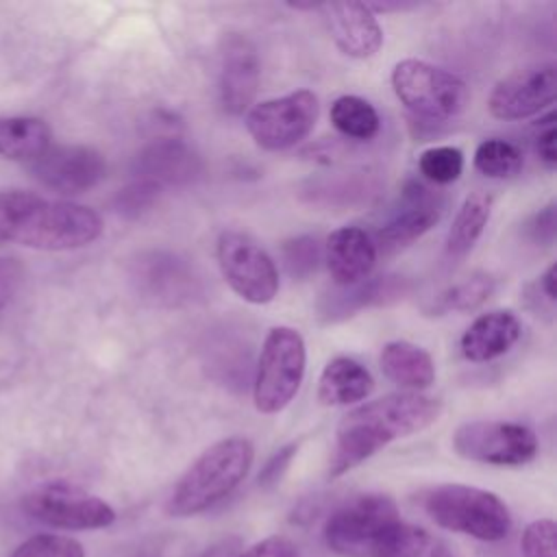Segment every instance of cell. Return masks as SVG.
Instances as JSON below:
<instances>
[{"instance_id":"cell-1","label":"cell","mask_w":557,"mask_h":557,"mask_svg":"<svg viewBox=\"0 0 557 557\" xmlns=\"http://www.w3.org/2000/svg\"><path fill=\"white\" fill-rule=\"evenodd\" d=\"M442 403L420 392H396L368 400L342 416L329 461V476H342L387 444L429 429Z\"/></svg>"},{"instance_id":"cell-2","label":"cell","mask_w":557,"mask_h":557,"mask_svg":"<svg viewBox=\"0 0 557 557\" xmlns=\"http://www.w3.org/2000/svg\"><path fill=\"white\" fill-rule=\"evenodd\" d=\"M252 461L255 446L248 437L231 435L211 444L176 481L165 511L174 518H187L213 507L248 476Z\"/></svg>"},{"instance_id":"cell-3","label":"cell","mask_w":557,"mask_h":557,"mask_svg":"<svg viewBox=\"0 0 557 557\" xmlns=\"http://www.w3.org/2000/svg\"><path fill=\"white\" fill-rule=\"evenodd\" d=\"M426 516L442 529L470 535L481 542L505 540L511 531V513L507 505L487 490L442 483L420 494Z\"/></svg>"},{"instance_id":"cell-4","label":"cell","mask_w":557,"mask_h":557,"mask_svg":"<svg viewBox=\"0 0 557 557\" xmlns=\"http://www.w3.org/2000/svg\"><path fill=\"white\" fill-rule=\"evenodd\" d=\"M396 98L418 122L444 124L470 102L468 85L453 72L420 59H403L392 70Z\"/></svg>"},{"instance_id":"cell-5","label":"cell","mask_w":557,"mask_h":557,"mask_svg":"<svg viewBox=\"0 0 557 557\" xmlns=\"http://www.w3.org/2000/svg\"><path fill=\"white\" fill-rule=\"evenodd\" d=\"M100 235L102 218L94 209L33 196L17 218L11 242L37 250H74L91 244Z\"/></svg>"},{"instance_id":"cell-6","label":"cell","mask_w":557,"mask_h":557,"mask_svg":"<svg viewBox=\"0 0 557 557\" xmlns=\"http://www.w3.org/2000/svg\"><path fill=\"white\" fill-rule=\"evenodd\" d=\"M307 348L298 329L274 326L268 331L252 379V400L261 413L283 411L300 389Z\"/></svg>"},{"instance_id":"cell-7","label":"cell","mask_w":557,"mask_h":557,"mask_svg":"<svg viewBox=\"0 0 557 557\" xmlns=\"http://www.w3.org/2000/svg\"><path fill=\"white\" fill-rule=\"evenodd\" d=\"M396 522H400V513L392 496L359 494L326 518L324 542L339 557H372Z\"/></svg>"},{"instance_id":"cell-8","label":"cell","mask_w":557,"mask_h":557,"mask_svg":"<svg viewBox=\"0 0 557 557\" xmlns=\"http://www.w3.org/2000/svg\"><path fill=\"white\" fill-rule=\"evenodd\" d=\"M220 272L228 287L250 305H268L278 292L274 259L242 231H222L215 244Z\"/></svg>"},{"instance_id":"cell-9","label":"cell","mask_w":557,"mask_h":557,"mask_svg":"<svg viewBox=\"0 0 557 557\" xmlns=\"http://www.w3.org/2000/svg\"><path fill=\"white\" fill-rule=\"evenodd\" d=\"M318 113V96L309 89H296L250 107L246 128L259 148L272 152L287 150L313 131Z\"/></svg>"},{"instance_id":"cell-10","label":"cell","mask_w":557,"mask_h":557,"mask_svg":"<svg viewBox=\"0 0 557 557\" xmlns=\"http://www.w3.org/2000/svg\"><path fill=\"white\" fill-rule=\"evenodd\" d=\"M453 448L459 457L479 463L524 466L537 455V437L520 422L470 420L455 429Z\"/></svg>"},{"instance_id":"cell-11","label":"cell","mask_w":557,"mask_h":557,"mask_svg":"<svg viewBox=\"0 0 557 557\" xmlns=\"http://www.w3.org/2000/svg\"><path fill=\"white\" fill-rule=\"evenodd\" d=\"M24 511L48 527L70 531L104 529L115 522V509L107 500L65 481L30 490L24 496Z\"/></svg>"},{"instance_id":"cell-12","label":"cell","mask_w":557,"mask_h":557,"mask_svg":"<svg viewBox=\"0 0 557 557\" xmlns=\"http://www.w3.org/2000/svg\"><path fill=\"white\" fill-rule=\"evenodd\" d=\"M446 207V196L426 183L407 181L372 239L376 250L394 252L433 228Z\"/></svg>"},{"instance_id":"cell-13","label":"cell","mask_w":557,"mask_h":557,"mask_svg":"<svg viewBox=\"0 0 557 557\" xmlns=\"http://www.w3.org/2000/svg\"><path fill=\"white\" fill-rule=\"evenodd\" d=\"M131 278L144 298L168 307L191 302L202 294V283L194 265L170 250L139 252L133 261Z\"/></svg>"},{"instance_id":"cell-14","label":"cell","mask_w":557,"mask_h":557,"mask_svg":"<svg viewBox=\"0 0 557 557\" xmlns=\"http://www.w3.org/2000/svg\"><path fill=\"white\" fill-rule=\"evenodd\" d=\"M557 67L537 63L500 78L487 98V109L496 120L513 122L542 113L555 102Z\"/></svg>"},{"instance_id":"cell-15","label":"cell","mask_w":557,"mask_h":557,"mask_svg":"<svg viewBox=\"0 0 557 557\" xmlns=\"http://www.w3.org/2000/svg\"><path fill=\"white\" fill-rule=\"evenodd\" d=\"M33 176L59 194H83L107 174L104 157L91 146H48L30 161Z\"/></svg>"},{"instance_id":"cell-16","label":"cell","mask_w":557,"mask_h":557,"mask_svg":"<svg viewBox=\"0 0 557 557\" xmlns=\"http://www.w3.org/2000/svg\"><path fill=\"white\" fill-rule=\"evenodd\" d=\"M220 100L226 113L242 115L250 109L261 76L257 48L244 35L231 33L222 39L220 52Z\"/></svg>"},{"instance_id":"cell-17","label":"cell","mask_w":557,"mask_h":557,"mask_svg":"<svg viewBox=\"0 0 557 557\" xmlns=\"http://www.w3.org/2000/svg\"><path fill=\"white\" fill-rule=\"evenodd\" d=\"M335 46L350 59H370L383 46V30L366 2H320Z\"/></svg>"},{"instance_id":"cell-18","label":"cell","mask_w":557,"mask_h":557,"mask_svg":"<svg viewBox=\"0 0 557 557\" xmlns=\"http://www.w3.org/2000/svg\"><path fill=\"white\" fill-rule=\"evenodd\" d=\"M322 257L335 287H348L370 276L379 250L368 231L359 226H342L326 237Z\"/></svg>"},{"instance_id":"cell-19","label":"cell","mask_w":557,"mask_h":557,"mask_svg":"<svg viewBox=\"0 0 557 557\" xmlns=\"http://www.w3.org/2000/svg\"><path fill=\"white\" fill-rule=\"evenodd\" d=\"M202 172L200 157L183 141L163 137L148 144L135 159L137 178L163 185H187Z\"/></svg>"},{"instance_id":"cell-20","label":"cell","mask_w":557,"mask_h":557,"mask_svg":"<svg viewBox=\"0 0 557 557\" xmlns=\"http://www.w3.org/2000/svg\"><path fill=\"white\" fill-rule=\"evenodd\" d=\"M405 278L403 276H368L348 287H335L322 294L318 302V313L324 322H337L355 315L357 311L374 305H385L403 298Z\"/></svg>"},{"instance_id":"cell-21","label":"cell","mask_w":557,"mask_h":557,"mask_svg":"<svg viewBox=\"0 0 557 557\" xmlns=\"http://www.w3.org/2000/svg\"><path fill=\"white\" fill-rule=\"evenodd\" d=\"M520 333L522 326L513 311L494 309L470 322L459 339V348L468 361L485 363L509 352Z\"/></svg>"},{"instance_id":"cell-22","label":"cell","mask_w":557,"mask_h":557,"mask_svg":"<svg viewBox=\"0 0 557 557\" xmlns=\"http://www.w3.org/2000/svg\"><path fill=\"white\" fill-rule=\"evenodd\" d=\"M374 389V379L357 359L339 355L333 357L318 381V400L324 407H344L359 403Z\"/></svg>"},{"instance_id":"cell-23","label":"cell","mask_w":557,"mask_h":557,"mask_svg":"<svg viewBox=\"0 0 557 557\" xmlns=\"http://www.w3.org/2000/svg\"><path fill=\"white\" fill-rule=\"evenodd\" d=\"M381 372L405 392H420L435 381V366L431 355L407 339L387 342L379 355Z\"/></svg>"},{"instance_id":"cell-24","label":"cell","mask_w":557,"mask_h":557,"mask_svg":"<svg viewBox=\"0 0 557 557\" xmlns=\"http://www.w3.org/2000/svg\"><path fill=\"white\" fill-rule=\"evenodd\" d=\"M490 213L492 196L487 191H472L463 198L444 242V255L448 261H459L474 248L487 226Z\"/></svg>"},{"instance_id":"cell-25","label":"cell","mask_w":557,"mask_h":557,"mask_svg":"<svg viewBox=\"0 0 557 557\" xmlns=\"http://www.w3.org/2000/svg\"><path fill=\"white\" fill-rule=\"evenodd\" d=\"M50 146V128L39 117H0V157L35 161Z\"/></svg>"},{"instance_id":"cell-26","label":"cell","mask_w":557,"mask_h":557,"mask_svg":"<svg viewBox=\"0 0 557 557\" xmlns=\"http://www.w3.org/2000/svg\"><path fill=\"white\" fill-rule=\"evenodd\" d=\"M372 557H453L448 546L422 527L396 522L379 542Z\"/></svg>"},{"instance_id":"cell-27","label":"cell","mask_w":557,"mask_h":557,"mask_svg":"<svg viewBox=\"0 0 557 557\" xmlns=\"http://www.w3.org/2000/svg\"><path fill=\"white\" fill-rule=\"evenodd\" d=\"M329 117L337 133L359 141L372 139L381 128L376 109L366 98H359L352 94L335 98L331 104Z\"/></svg>"},{"instance_id":"cell-28","label":"cell","mask_w":557,"mask_h":557,"mask_svg":"<svg viewBox=\"0 0 557 557\" xmlns=\"http://www.w3.org/2000/svg\"><path fill=\"white\" fill-rule=\"evenodd\" d=\"M496 289L494 278L487 272H474L472 276L446 287L435 300L426 307L429 313L433 315H444L450 311L466 313L479 309Z\"/></svg>"},{"instance_id":"cell-29","label":"cell","mask_w":557,"mask_h":557,"mask_svg":"<svg viewBox=\"0 0 557 557\" xmlns=\"http://www.w3.org/2000/svg\"><path fill=\"white\" fill-rule=\"evenodd\" d=\"M520 148L503 137H487L474 150V168L487 178H511L522 170Z\"/></svg>"},{"instance_id":"cell-30","label":"cell","mask_w":557,"mask_h":557,"mask_svg":"<svg viewBox=\"0 0 557 557\" xmlns=\"http://www.w3.org/2000/svg\"><path fill=\"white\" fill-rule=\"evenodd\" d=\"M418 170L433 185H450L463 172V152L457 146H431L418 157Z\"/></svg>"},{"instance_id":"cell-31","label":"cell","mask_w":557,"mask_h":557,"mask_svg":"<svg viewBox=\"0 0 557 557\" xmlns=\"http://www.w3.org/2000/svg\"><path fill=\"white\" fill-rule=\"evenodd\" d=\"M281 257L283 265L294 278H307L311 272H315L320 259H322V248L315 237L311 235H298L281 246Z\"/></svg>"},{"instance_id":"cell-32","label":"cell","mask_w":557,"mask_h":557,"mask_svg":"<svg viewBox=\"0 0 557 557\" xmlns=\"http://www.w3.org/2000/svg\"><path fill=\"white\" fill-rule=\"evenodd\" d=\"M11 557H85V548L74 537L39 533L22 542Z\"/></svg>"},{"instance_id":"cell-33","label":"cell","mask_w":557,"mask_h":557,"mask_svg":"<svg viewBox=\"0 0 557 557\" xmlns=\"http://www.w3.org/2000/svg\"><path fill=\"white\" fill-rule=\"evenodd\" d=\"M309 191L315 202L350 207V205H357L368 198L370 185H368V181L363 183V181L342 176V178H333V181H315V183H311Z\"/></svg>"},{"instance_id":"cell-34","label":"cell","mask_w":557,"mask_h":557,"mask_svg":"<svg viewBox=\"0 0 557 557\" xmlns=\"http://www.w3.org/2000/svg\"><path fill=\"white\" fill-rule=\"evenodd\" d=\"M161 187L144 181V178H135L133 183H128L124 189L117 191L113 207L122 218H139L141 213H146L159 198Z\"/></svg>"},{"instance_id":"cell-35","label":"cell","mask_w":557,"mask_h":557,"mask_svg":"<svg viewBox=\"0 0 557 557\" xmlns=\"http://www.w3.org/2000/svg\"><path fill=\"white\" fill-rule=\"evenodd\" d=\"M524 557H557V524L550 518H540L527 524L520 537Z\"/></svg>"},{"instance_id":"cell-36","label":"cell","mask_w":557,"mask_h":557,"mask_svg":"<svg viewBox=\"0 0 557 557\" xmlns=\"http://www.w3.org/2000/svg\"><path fill=\"white\" fill-rule=\"evenodd\" d=\"M35 194L28 191H0V244L11 242L17 218Z\"/></svg>"},{"instance_id":"cell-37","label":"cell","mask_w":557,"mask_h":557,"mask_svg":"<svg viewBox=\"0 0 557 557\" xmlns=\"http://www.w3.org/2000/svg\"><path fill=\"white\" fill-rule=\"evenodd\" d=\"M298 446H300V442H289V444L281 446V448L265 461V466H263L261 472H259V485H261V487H272V485H276V483L283 479V474L287 472L289 463L294 461V457H296V453H298Z\"/></svg>"},{"instance_id":"cell-38","label":"cell","mask_w":557,"mask_h":557,"mask_svg":"<svg viewBox=\"0 0 557 557\" xmlns=\"http://www.w3.org/2000/svg\"><path fill=\"white\" fill-rule=\"evenodd\" d=\"M555 141H557V128H555V113L550 111L546 117L540 120L537 135H535V152H537L540 161L550 170L557 165Z\"/></svg>"},{"instance_id":"cell-39","label":"cell","mask_w":557,"mask_h":557,"mask_svg":"<svg viewBox=\"0 0 557 557\" xmlns=\"http://www.w3.org/2000/svg\"><path fill=\"white\" fill-rule=\"evenodd\" d=\"M235 557H300V555L292 540H287L283 535H272V537H265V540L252 544L250 548H246L244 553H239Z\"/></svg>"},{"instance_id":"cell-40","label":"cell","mask_w":557,"mask_h":557,"mask_svg":"<svg viewBox=\"0 0 557 557\" xmlns=\"http://www.w3.org/2000/svg\"><path fill=\"white\" fill-rule=\"evenodd\" d=\"M22 263L15 257H0V311L15 296L22 281Z\"/></svg>"},{"instance_id":"cell-41","label":"cell","mask_w":557,"mask_h":557,"mask_svg":"<svg viewBox=\"0 0 557 557\" xmlns=\"http://www.w3.org/2000/svg\"><path fill=\"white\" fill-rule=\"evenodd\" d=\"M527 233L535 244H550L555 239V202H548L531 218Z\"/></svg>"},{"instance_id":"cell-42","label":"cell","mask_w":557,"mask_h":557,"mask_svg":"<svg viewBox=\"0 0 557 557\" xmlns=\"http://www.w3.org/2000/svg\"><path fill=\"white\" fill-rule=\"evenodd\" d=\"M537 292L544 296L546 305L553 307L555 305V298H557V292H555V263H550L544 274H540L537 278Z\"/></svg>"},{"instance_id":"cell-43","label":"cell","mask_w":557,"mask_h":557,"mask_svg":"<svg viewBox=\"0 0 557 557\" xmlns=\"http://www.w3.org/2000/svg\"><path fill=\"white\" fill-rule=\"evenodd\" d=\"M237 540H222L213 546H209L200 557H235Z\"/></svg>"},{"instance_id":"cell-44","label":"cell","mask_w":557,"mask_h":557,"mask_svg":"<svg viewBox=\"0 0 557 557\" xmlns=\"http://www.w3.org/2000/svg\"><path fill=\"white\" fill-rule=\"evenodd\" d=\"M366 7L372 11V13H387V11H409V9H416L420 4L416 2H366Z\"/></svg>"},{"instance_id":"cell-45","label":"cell","mask_w":557,"mask_h":557,"mask_svg":"<svg viewBox=\"0 0 557 557\" xmlns=\"http://www.w3.org/2000/svg\"><path fill=\"white\" fill-rule=\"evenodd\" d=\"M133 557H159V555L152 553V550H139V553H135Z\"/></svg>"}]
</instances>
